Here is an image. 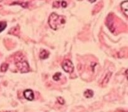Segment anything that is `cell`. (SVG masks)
Listing matches in <instances>:
<instances>
[{"label": "cell", "instance_id": "cell-1", "mask_svg": "<svg viewBox=\"0 0 128 112\" xmlns=\"http://www.w3.org/2000/svg\"><path fill=\"white\" fill-rule=\"evenodd\" d=\"M48 23L51 29L57 30L66 23V19L64 16L58 15L55 13H52L49 18Z\"/></svg>", "mask_w": 128, "mask_h": 112}, {"label": "cell", "instance_id": "cell-2", "mask_svg": "<svg viewBox=\"0 0 128 112\" xmlns=\"http://www.w3.org/2000/svg\"><path fill=\"white\" fill-rule=\"evenodd\" d=\"M15 65L20 72L22 73H28L30 71V66L26 60H23L22 58H15Z\"/></svg>", "mask_w": 128, "mask_h": 112}, {"label": "cell", "instance_id": "cell-3", "mask_svg": "<svg viewBox=\"0 0 128 112\" xmlns=\"http://www.w3.org/2000/svg\"><path fill=\"white\" fill-rule=\"evenodd\" d=\"M62 68L65 72L68 73H72L74 71V65L70 60H66L62 62Z\"/></svg>", "mask_w": 128, "mask_h": 112}, {"label": "cell", "instance_id": "cell-4", "mask_svg": "<svg viewBox=\"0 0 128 112\" xmlns=\"http://www.w3.org/2000/svg\"><path fill=\"white\" fill-rule=\"evenodd\" d=\"M24 96L26 100H29V101H32L33 100L34 98V93L32 90H26L24 91Z\"/></svg>", "mask_w": 128, "mask_h": 112}, {"label": "cell", "instance_id": "cell-5", "mask_svg": "<svg viewBox=\"0 0 128 112\" xmlns=\"http://www.w3.org/2000/svg\"><path fill=\"white\" fill-rule=\"evenodd\" d=\"M50 56V53L46 50H41L40 53V57L41 59L44 60V59L48 58Z\"/></svg>", "mask_w": 128, "mask_h": 112}, {"label": "cell", "instance_id": "cell-6", "mask_svg": "<svg viewBox=\"0 0 128 112\" xmlns=\"http://www.w3.org/2000/svg\"><path fill=\"white\" fill-rule=\"evenodd\" d=\"M128 2L127 1H124V2H122L121 5L122 10L124 11V12L125 15H126V16H128Z\"/></svg>", "mask_w": 128, "mask_h": 112}, {"label": "cell", "instance_id": "cell-7", "mask_svg": "<svg viewBox=\"0 0 128 112\" xmlns=\"http://www.w3.org/2000/svg\"><path fill=\"white\" fill-rule=\"evenodd\" d=\"M84 96L86 98H91L93 96L94 92L91 90H87L84 93Z\"/></svg>", "mask_w": 128, "mask_h": 112}, {"label": "cell", "instance_id": "cell-8", "mask_svg": "<svg viewBox=\"0 0 128 112\" xmlns=\"http://www.w3.org/2000/svg\"><path fill=\"white\" fill-rule=\"evenodd\" d=\"M7 26V23L5 21H0V33L3 31Z\"/></svg>", "mask_w": 128, "mask_h": 112}, {"label": "cell", "instance_id": "cell-9", "mask_svg": "<svg viewBox=\"0 0 128 112\" xmlns=\"http://www.w3.org/2000/svg\"><path fill=\"white\" fill-rule=\"evenodd\" d=\"M9 67V65L8 63H2L1 66V71L6 72Z\"/></svg>", "mask_w": 128, "mask_h": 112}, {"label": "cell", "instance_id": "cell-10", "mask_svg": "<svg viewBox=\"0 0 128 112\" xmlns=\"http://www.w3.org/2000/svg\"><path fill=\"white\" fill-rule=\"evenodd\" d=\"M111 73H108L107 75H106V77L104 78L103 81H102V83L104 82L105 84H107L108 82L109 81V80H110V76H111Z\"/></svg>", "mask_w": 128, "mask_h": 112}, {"label": "cell", "instance_id": "cell-11", "mask_svg": "<svg viewBox=\"0 0 128 112\" xmlns=\"http://www.w3.org/2000/svg\"><path fill=\"white\" fill-rule=\"evenodd\" d=\"M61 75V73L60 72L56 73H55V75L52 76V78H53V80H55V81H58V80H60Z\"/></svg>", "mask_w": 128, "mask_h": 112}, {"label": "cell", "instance_id": "cell-12", "mask_svg": "<svg viewBox=\"0 0 128 112\" xmlns=\"http://www.w3.org/2000/svg\"><path fill=\"white\" fill-rule=\"evenodd\" d=\"M57 100H58V101L59 103H60L61 105H64V104L65 103L64 100L62 97H61V96H59V97H58Z\"/></svg>", "mask_w": 128, "mask_h": 112}, {"label": "cell", "instance_id": "cell-13", "mask_svg": "<svg viewBox=\"0 0 128 112\" xmlns=\"http://www.w3.org/2000/svg\"><path fill=\"white\" fill-rule=\"evenodd\" d=\"M61 6H62V7L66 8V6H67V3H66V1H61Z\"/></svg>", "mask_w": 128, "mask_h": 112}, {"label": "cell", "instance_id": "cell-14", "mask_svg": "<svg viewBox=\"0 0 128 112\" xmlns=\"http://www.w3.org/2000/svg\"><path fill=\"white\" fill-rule=\"evenodd\" d=\"M5 112H10V111H5Z\"/></svg>", "mask_w": 128, "mask_h": 112}, {"label": "cell", "instance_id": "cell-15", "mask_svg": "<svg viewBox=\"0 0 128 112\" xmlns=\"http://www.w3.org/2000/svg\"><path fill=\"white\" fill-rule=\"evenodd\" d=\"M125 112H127V111H125Z\"/></svg>", "mask_w": 128, "mask_h": 112}]
</instances>
